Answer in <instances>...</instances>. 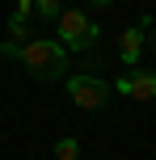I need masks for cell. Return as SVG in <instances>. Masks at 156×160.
<instances>
[{
	"label": "cell",
	"instance_id": "30bf717a",
	"mask_svg": "<svg viewBox=\"0 0 156 160\" xmlns=\"http://www.w3.org/2000/svg\"><path fill=\"white\" fill-rule=\"evenodd\" d=\"M93 4H97V8H110V4H114V0H93Z\"/></svg>",
	"mask_w": 156,
	"mask_h": 160
},
{
	"label": "cell",
	"instance_id": "9c48e42d",
	"mask_svg": "<svg viewBox=\"0 0 156 160\" xmlns=\"http://www.w3.org/2000/svg\"><path fill=\"white\" fill-rule=\"evenodd\" d=\"M0 59H8V63H17V59H21V47H17V42H0Z\"/></svg>",
	"mask_w": 156,
	"mask_h": 160
},
{
	"label": "cell",
	"instance_id": "52a82bcc",
	"mask_svg": "<svg viewBox=\"0 0 156 160\" xmlns=\"http://www.w3.org/2000/svg\"><path fill=\"white\" fill-rule=\"evenodd\" d=\"M34 34H30V21H21V17H8V42H17V47H25Z\"/></svg>",
	"mask_w": 156,
	"mask_h": 160
},
{
	"label": "cell",
	"instance_id": "5b68a950",
	"mask_svg": "<svg viewBox=\"0 0 156 160\" xmlns=\"http://www.w3.org/2000/svg\"><path fill=\"white\" fill-rule=\"evenodd\" d=\"M148 25L152 17H139L135 25H127L123 38H118V59H123V68H135L139 63V51H143V38H148Z\"/></svg>",
	"mask_w": 156,
	"mask_h": 160
},
{
	"label": "cell",
	"instance_id": "6da1fadb",
	"mask_svg": "<svg viewBox=\"0 0 156 160\" xmlns=\"http://www.w3.org/2000/svg\"><path fill=\"white\" fill-rule=\"evenodd\" d=\"M17 63H21L34 80H63L72 59H68V51L59 47L55 38H30L21 47V59H17Z\"/></svg>",
	"mask_w": 156,
	"mask_h": 160
},
{
	"label": "cell",
	"instance_id": "277c9868",
	"mask_svg": "<svg viewBox=\"0 0 156 160\" xmlns=\"http://www.w3.org/2000/svg\"><path fill=\"white\" fill-rule=\"evenodd\" d=\"M110 88L123 93V97H131V101H152L156 97V72H123Z\"/></svg>",
	"mask_w": 156,
	"mask_h": 160
},
{
	"label": "cell",
	"instance_id": "8fae6325",
	"mask_svg": "<svg viewBox=\"0 0 156 160\" xmlns=\"http://www.w3.org/2000/svg\"><path fill=\"white\" fill-rule=\"evenodd\" d=\"M152 47H156V25H152Z\"/></svg>",
	"mask_w": 156,
	"mask_h": 160
},
{
	"label": "cell",
	"instance_id": "3957f363",
	"mask_svg": "<svg viewBox=\"0 0 156 160\" xmlns=\"http://www.w3.org/2000/svg\"><path fill=\"white\" fill-rule=\"evenodd\" d=\"M63 88H68V97H72V105H80V110H106L110 105V97H114V88H110V80L106 76H97V72H80V76H63Z\"/></svg>",
	"mask_w": 156,
	"mask_h": 160
},
{
	"label": "cell",
	"instance_id": "7a4b0ae2",
	"mask_svg": "<svg viewBox=\"0 0 156 160\" xmlns=\"http://www.w3.org/2000/svg\"><path fill=\"white\" fill-rule=\"evenodd\" d=\"M101 38V25L93 21L89 13H80V8H59L55 17V42L72 55V51H89L93 42Z\"/></svg>",
	"mask_w": 156,
	"mask_h": 160
},
{
	"label": "cell",
	"instance_id": "ba28073f",
	"mask_svg": "<svg viewBox=\"0 0 156 160\" xmlns=\"http://www.w3.org/2000/svg\"><path fill=\"white\" fill-rule=\"evenodd\" d=\"M59 4H63V0H34L38 17H47V21H55V17H59Z\"/></svg>",
	"mask_w": 156,
	"mask_h": 160
},
{
	"label": "cell",
	"instance_id": "8992f818",
	"mask_svg": "<svg viewBox=\"0 0 156 160\" xmlns=\"http://www.w3.org/2000/svg\"><path fill=\"white\" fill-rule=\"evenodd\" d=\"M76 156H80V139H76V135L55 139V160H76Z\"/></svg>",
	"mask_w": 156,
	"mask_h": 160
}]
</instances>
